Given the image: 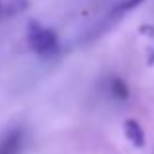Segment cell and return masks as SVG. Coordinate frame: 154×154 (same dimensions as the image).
Returning <instances> with one entry per match:
<instances>
[{
	"label": "cell",
	"instance_id": "cell-1",
	"mask_svg": "<svg viewBox=\"0 0 154 154\" xmlns=\"http://www.w3.org/2000/svg\"><path fill=\"white\" fill-rule=\"evenodd\" d=\"M27 41H29L31 49L43 57H51L59 51V39H57L55 31L39 26L37 22H31L27 27Z\"/></svg>",
	"mask_w": 154,
	"mask_h": 154
},
{
	"label": "cell",
	"instance_id": "cell-2",
	"mask_svg": "<svg viewBox=\"0 0 154 154\" xmlns=\"http://www.w3.org/2000/svg\"><path fill=\"white\" fill-rule=\"evenodd\" d=\"M22 146V131H12L0 144V154H18Z\"/></svg>",
	"mask_w": 154,
	"mask_h": 154
},
{
	"label": "cell",
	"instance_id": "cell-3",
	"mask_svg": "<svg viewBox=\"0 0 154 154\" xmlns=\"http://www.w3.org/2000/svg\"><path fill=\"white\" fill-rule=\"evenodd\" d=\"M125 135H127V139L131 140L135 146H143L144 144V131L140 129V125L137 123L135 119L125 121Z\"/></svg>",
	"mask_w": 154,
	"mask_h": 154
},
{
	"label": "cell",
	"instance_id": "cell-4",
	"mask_svg": "<svg viewBox=\"0 0 154 154\" xmlns=\"http://www.w3.org/2000/svg\"><path fill=\"white\" fill-rule=\"evenodd\" d=\"M111 94L115 96L117 100H127V96H129L127 84L121 78H111Z\"/></svg>",
	"mask_w": 154,
	"mask_h": 154
}]
</instances>
